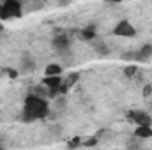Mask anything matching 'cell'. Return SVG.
I'll use <instances>...</instances> for the list:
<instances>
[{
	"mask_svg": "<svg viewBox=\"0 0 152 150\" xmlns=\"http://www.w3.org/2000/svg\"><path fill=\"white\" fill-rule=\"evenodd\" d=\"M42 85H44L46 88H60L62 78H60V76H44V78H42Z\"/></svg>",
	"mask_w": 152,
	"mask_h": 150,
	"instance_id": "52a82bcc",
	"label": "cell"
},
{
	"mask_svg": "<svg viewBox=\"0 0 152 150\" xmlns=\"http://www.w3.org/2000/svg\"><path fill=\"white\" fill-rule=\"evenodd\" d=\"M7 74L11 76V78H16V76H18V73H16L14 69H7Z\"/></svg>",
	"mask_w": 152,
	"mask_h": 150,
	"instance_id": "ffe728a7",
	"label": "cell"
},
{
	"mask_svg": "<svg viewBox=\"0 0 152 150\" xmlns=\"http://www.w3.org/2000/svg\"><path fill=\"white\" fill-rule=\"evenodd\" d=\"M138 73V67L136 66H127L126 69H124V74L127 76V78H133V76H136Z\"/></svg>",
	"mask_w": 152,
	"mask_h": 150,
	"instance_id": "9a60e30c",
	"label": "cell"
},
{
	"mask_svg": "<svg viewBox=\"0 0 152 150\" xmlns=\"http://www.w3.org/2000/svg\"><path fill=\"white\" fill-rule=\"evenodd\" d=\"M78 37L81 39V41H92V39L96 37V27L94 25H88V27L81 28L78 32Z\"/></svg>",
	"mask_w": 152,
	"mask_h": 150,
	"instance_id": "ba28073f",
	"label": "cell"
},
{
	"mask_svg": "<svg viewBox=\"0 0 152 150\" xmlns=\"http://www.w3.org/2000/svg\"><path fill=\"white\" fill-rule=\"evenodd\" d=\"M48 99H55L57 95H60V88H48Z\"/></svg>",
	"mask_w": 152,
	"mask_h": 150,
	"instance_id": "ac0fdd59",
	"label": "cell"
},
{
	"mask_svg": "<svg viewBox=\"0 0 152 150\" xmlns=\"http://www.w3.org/2000/svg\"><path fill=\"white\" fill-rule=\"evenodd\" d=\"M113 34L118 36V37H134V36H136V30H134V27H133L127 20H122V21H118V23L115 25Z\"/></svg>",
	"mask_w": 152,
	"mask_h": 150,
	"instance_id": "277c9868",
	"label": "cell"
},
{
	"mask_svg": "<svg viewBox=\"0 0 152 150\" xmlns=\"http://www.w3.org/2000/svg\"><path fill=\"white\" fill-rule=\"evenodd\" d=\"M97 145V136H92V138H87L83 141V147H96Z\"/></svg>",
	"mask_w": 152,
	"mask_h": 150,
	"instance_id": "e0dca14e",
	"label": "cell"
},
{
	"mask_svg": "<svg viewBox=\"0 0 152 150\" xmlns=\"http://www.w3.org/2000/svg\"><path fill=\"white\" fill-rule=\"evenodd\" d=\"M50 111L48 108V101L44 97H41L37 94H30L25 99V106H23V115L21 118L25 122H34L39 118H44Z\"/></svg>",
	"mask_w": 152,
	"mask_h": 150,
	"instance_id": "6da1fadb",
	"label": "cell"
},
{
	"mask_svg": "<svg viewBox=\"0 0 152 150\" xmlns=\"http://www.w3.org/2000/svg\"><path fill=\"white\" fill-rule=\"evenodd\" d=\"M60 73H62V67L58 64H48L46 69H44L46 76H60Z\"/></svg>",
	"mask_w": 152,
	"mask_h": 150,
	"instance_id": "30bf717a",
	"label": "cell"
},
{
	"mask_svg": "<svg viewBox=\"0 0 152 150\" xmlns=\"http://www.w3.org/2000/svg\"><path fill=\"white\" fill-rule=\"evenodd\" d=\"M81 145H83V141H81V138H78V136H76V138H73V140L67 143V147H69L71 150L78 149V147H81Z\"/></svg>",
	"mask_w": 152,
	"mask_h": 150,
	"instance_id": "2e32d148",
	"label": "cell"
},
{
	"mask_svg": "<svg viewBox=\"0 0 152 150\" xmlns=\"http://www.w3.org/2000/svg\"><path fill=\"white\" fill-rule=\"evenodd\" d=\"M34 69H36V62L30 60L28 57H25V58H23V71H25V73H30V71H34Z\"/></svg>",
	"mask_w": 152,
	"mask_h": 150,
	"instance_id": "5bb4252c",
	"label": "cell"
},
{
	"mask_svg": "<svg viewBox=\"0 0 152 150\" xmlns=\"http://www.w3.org/2000/svg\"><path fill=\"white\" fill-rule=\"evenodd\" d=\"M151 92H152V87H151V85H145V87H143V90H142V94H143L145 97H147Z\"/></svg>",
	"mask_w": 152,
	"mask_h": 150,
	"instance_id": "d6986e66",
	"label": "cell"
},
{
	"mask_svg": "<svg viewBox=\"0 0 152 150\" xmlns=\"http://www.w3.org/2000/svg\"><path fill=\"white\" fill-rule=\"evenodd\" d=\"M122 58H124V60H133V62H143L138 51H127V53L122 55Z\"/></svg>",
	"mask_w": 152,
	"mask_h": 150,
	"instance_id": "8fae6325",
	"label": "cell"
},
{
	"mask_svg": "<svg viewBox=\"0 0 152 150\" xmlns=\"http://www.w3.org/2000/svg\"><path fill=\"white\" fill-rule=\"evenodd\" d=\"M126 118L127 122L136 124L138 127H152V117L147 111H129Z\"/></svg>",
	"mask_w": 152,
	"mask_h": 150,
	"instance_id": "3957f363",
	"label": "cell"
},
{
	"mask_svg": "<svg viewBox=\"0 0 152 150\" xmlns=\"http://www.w3.org/2000/svg\"><path fill=\"white\" fill-rule=\"evenodd\" d=\"M133 134H134V138H138V140L152 138V127H136Z\"/></svg>",
	"mask_w": 152,
	"mask_h": 150,
	"instance_id": "9c48e42d",
	"label": "cell"
},
{
	"mask_svg": "<svg viewBox=\"0 0 152 150\" xmlns=\"http://www.w3.org/2000/svg\"><path fill=\"white\" fill-rule=\"evenodd\" d=\"M78 78H80V74L78 73H71V74L67 76L66 79H62V85H60V94H66L73 85H75L76 81H78Z\"/></svg>",
	"mask_w": 152,
	"mask_h": 150,
	"instance_id": "8992f818",
	"label": "cell"
},
{
	"mask_svg": "<svg viewBox=\"0 0 152 150\" xmlns=\"http://www.w3.org/2000/svg\"><path fill=\"white\" fill-rule=\"evenodd\" d=\"M138 53H140L142 60L145 62V60H147L149 57H152V44H145V46H143V48H142V50H140Z\"/></svg>",
	"mask_w": 152,
	"mask_h": 150,
	"instance_id": "7c38bea8",
	"label": "cell"
},
{
	"mask_svg": "<svg viewBox=\"0 0 152 150\" xmlns=\"http://www.w3.org/2000/svg\"><path fill=\"white\" fill-rule=\"evenodd\" d=\"M21 16H23V5L18 0H5L0 5V20H11Z\"/></svg>",
	"mask_w": 152,
	"mask_h": 150,
	"instance_id": "7a4b0ae2",
	"label": "cell"
},
{
	"mask_svg": "<svg viewBox=\"0 0 152 150\" xmlns=\"http://www.w3.org/2000/svg\"><path fill=\"white\" fill-rule=\"evenodd\" d=\"M94 50H96L99 55H103V57L110 53V50H108V46H106L104 42H94Z\"/></svg>",
	"mask_w": 152,
	"mask_h": 150,
	"instance_id": "4fadbf2b",
	"label": "cell"
},
{
	"mask_svg": "<svg viewBox=\"0 0 152 150\" xmlns=\"http://www.w3.org/2000/svg\"><path fill=\"white\" fill-rule=\"evenodd\" d=\"M69 46H71V41H69V37H67L66 34H58L57 37L53 39V48L58 50L60 53H62V51H67Z\"/></svg>",
	"mask_w": 152,
	"mask_h": 150,
	"instance_id": "5b68a950",
	"label": "cell"
}]
</instances>
